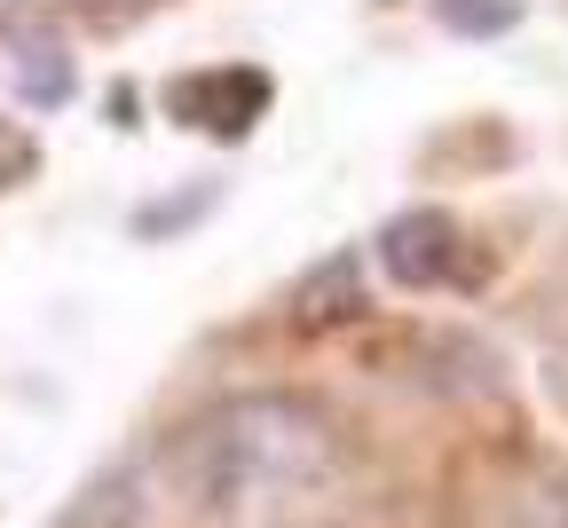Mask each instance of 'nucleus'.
I'll list each match as a JSON object with an SVG mask.
<instances>
[{
    "label": "nucleus",
    "mask_w": 568,
    "mask_h": 528,
    "mask_svg": "<svg viewBox=\"0 0 568 528\" xmlns=\"http://www.w3.org/2000/svg\"><path fill=\"white\" fill-rule=\"evenodd\" d=\"M339 458H347V434L316 395L253 387V395H222L166 441V489L213 520V512L324 489Z\"/></svg>",
    "instance_id": "1"
},
{
    "label": "nucleus",
    "mask_w": 568,
    "mask_h": 528,
    "mask_svg": "<svg viewBox=\"0 0 568 528\" xmlns=\"http://www.w3.org/2000/svg\"><path fill=\"white\" fill-rule=\"evenodd\" d=\"M372 253H379L387 284H403V292H443V284H458L466 230H458L443 205H403L395 221H379Z\"/></svg>",
    "instance_id": "2"
},
{
    "label": "nucleus",
    "mask_w": 568,
    "mask_h": 528,
    "mask_svg": "<svg viewBox=\"0 0 568 528\" xmlns=\"http://www.w3.org/2000/svg\"><path fill=\"white\" fill-rule=\"evenodd\" d=\"M9 80H17L24 111H63L71 95H80V55H71L48 24L40 32H9Z\"/></svg>",
    "instance_id": "5"
},
{
    "label": "nucleus",
    "mask_w": 568,
    "mask_h": 528,
    "mask_svg": "<svg viewBox=\"0 0 568 528\" xmlns=\"http://www.w3.org/2000/svg\"><path fill=\"white\" fill-rule=\"evenodd\" d=\"M435 17L450 24V32H466V40H489V32H514V0H435Z\"/></svg>",
    "instance_id": "8"
},
{
    "label": "nucleus",
    "mask_w": 568,
    "mask_h": 528,
    "mask_svg": "<svg viewBox=\"0 0 568 528\" xmlns=\"http://www.w3.org/2000/svg\"><path fill=\"white\" fill-rule=\"evenodd\" d=\"M372 308V292H364V261H355L347 245L324 253L301 284H293V332H339Z\"/></svg>",
    "instance_id": "4"
},
{
    "label": "nucleus",
    "mask_w": 568,
    "mask_h": 528,
    "mask_svg": "<svg viewBox=\"0 0 568 528\" xmlns=\"http://www.w3.org/2000/svg\"><path fill=\"white\" fill-rule=\"evenodd\" d=\"M32 174V142L24 134H9V126H0V190H17Z\"/></svg>",
    "instance_id": "9"
},
{
    "label": "nucleus",
    "mask_w": 568,
    "mask_h": 528,
    "mask_svg": "<svg viewBox=\"0 0 568 528\" xmlns=\"http://www.w3.org/2000/svg\"><path fill=\"white\" fill-rule=\"evenodd\" d=\"M88 9V24H134L142 9H159V0H80Z\"/></svg>",
    "instance_id": "10"
},
{
    "label": "nucleus",
    "mask_w": 568,
    "mask_h": 528,
    "mask_svg": "<svg viewBox=\"0 0 568 528\" xmlns=\"http://www.w3.org/2000/svg\"><path fill=\"white\" fill-rule=\"evenodd\" d=\"M134 512H142V497H134V466H111V474H95L80 497L63 505L55 528H134Z\"/></svg>",
    "instance_id": "6"
},
{
    "label": "nucleus",
    "mask_w": 568,
    "mask_h": 528,
    "mask_svg": "<svg viewBox=\"0 0 568 528\" xmlns=\"http://www.w3.org/2000/svg\"><path fill=\"white\" fill-rule=\"evenodd\" d=\"M276 103V80L253 63H213V71H190V80L166 88V111L213 142H245L261 126V111Z\"/></svg>",
    "instance_id": "3"
},
{
    "label": "nucleus",
    "mask_w": 568,
    "mask_h": 528,
    "mask_svg": "<svg viewBox=\"0 0 568 528\" xmlns=\"http://www.w3.org/2000/svg\"><path fill=\"white\" fill-rule=\"evenodd\" d=\"M213 197H222V182H197V190H182V197L142 205V213H134V237H142V245H159V237L190 230V221H205V213H213Z\"/></svg>",
    "instance_id": "7"
}]
</instances>
